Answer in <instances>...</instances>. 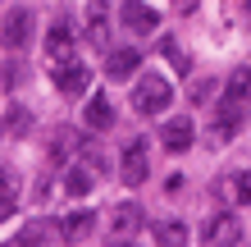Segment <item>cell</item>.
<instances>
[{
  "mask_svg": "<svg viewBox=\"0 0 251 247\" xmlns=\"http://www.w3.org/2000/svg\"><path fill=\"white\" fill-rule=\"evenodd\" d=\"M169 101H174V87H169V78H160V74H146L137 87H132V110H137V114H165Z\"/></svg>",
  "mask_w": 251,
  "mask_h": 247,
  "instance_id": "obj_1",
  "label": "cell"
},
{
  "mask_svg": "<svg viewBox=\"0 0 251 247\" xmlns=\"http://www.w3.org/2000/svg\"><path fill=\"white\" fill-rule=\"evenodd\" d=\"M32 32H37V19L27 5H14L5 14V23H0V41H5V51H27L32 46Z\"/></svg>",
  "mask_w": 251,
  "mask_h": 247,
  "instance_id": "obj_2",
  "label": "cell"
},
{
  "mask_svg": "<svg viewBox=\"0 0 251 247\" xmlns=\"http://www.w3.org/2000/svg\"><path fill=\"white\" fill-rule=\"evenodd\" d=\"M146 174H151V142L132 137L128 147H124V156H119V179L137 188V183H146Z\"/></svg>",
  "mask_w": 251,
  "mask_h": 247,
  "instance_id": "obj_3",
  "label": "cell"
},
{
  "mask_svg": "<svg viewBox=\"0 0 251 247\" xmlns=\"http://www.w3.org/2000/svg\"><path fill=\"white\" fill-rule=\"evenodd\" d=\"M55 87H60L64 96H82L87 87H92V69H87L82 60H64V64H55Z\"/></svg>",
  "mask_w": 251,
  "mask_h": 247,
  "instance_id": "obj_4",
  "label": "cell"
},
{
  "mask_svg": "<svg viewBox=\"0 0 251 247\" xmlns=\"http://www.w3.org/2000/svg\"><path fill=\"white\" fill-rule=\"evenodd\" d=\"M82 37L92 41L96 51H105L110 46V9H105V0H92L82 14Z\"/></svg>",
  "mask_w": 251,
  "mask_h": 247,
  "instance_id": "obj_5",
  "label": "cell"
},
{
  "mask_svg": "<svg viewBox=\"0 0 251 247\" xmlns=\"http://www.w3.org/2000/svg\"><path fill=\"white\" fill-rule=\"evenodd\" d=\"M119 23L128 27V32L146 37V32H155V27H160V14L151 5H142V0H124V5H119Z\"/></svg>",
  "mask_w": 251,
  "mask_h": 247,
  "instance_id": "obj_6",
  "label": "cell"
},
{
  "mask_svg": "<svg viewBox=\"0 0 251 247\" xmlns=\"http://www.w3.org/2000/svg\"><path fill=\"white\" fill-rule=\"evenodd\" d=\"M46 51H50V60H55V64L73 60V51H78V32H73V23H69V19H60V23L46 32Z\"/></svg>",
  "mask_w": 251,
  "mask_h": 247,
  "instance_id": "obj_7",
  "label": "cell"
},
{
  "mask_svg": "<svg viewBox=\"0 0 251 247\" xmlns=\"http://www.w3.org/2000/svg\"><path fill=\"white\" fill-rule=\"evenodd\" d=\"M137 229H142V206H137V201H124V206H114V215H110V234H114V243L137 238Z\"/></svg>",
  "mask_w": 251,
  "mask_h": 247,
  "instance_id": "obj_8",
  "label": "cell"
},
{
  "mask_svg": "<svg viewBox=\"0 0 251 247\" xmlns=\"http://www.w3.org/2000/svg\"><path fill=\"white\" fill-rule=\"evenodd\" d=\"M19 192H23L19 169H14V165H0V220H9V215L19 211Z\"/></svg>",
  "mask_w": 251,
  "mask_h": 247,
  "instance_id": "obj_9",
  "label": "cell"
},
{
  "mask_svg": "<svg viewBox=\"0 0 251 247\" xmlns=\"http://www.w3.org/2000/svg\"><path fill=\"white\" fill-rule=\"evenodd\" d=\"M142 69V51H132V46H119V51H110L105 55V74L119 82V78H132Z\"/></svg>",
  "mask_w": 251,
  "mask_h": 247,
  "instance_id": "obj_10",
  "label": "cell"
},
{
  "mask_svg": "<svg viewBox=\"0 0 251 247\" xmlns=\"http://www.w3.org/2000/svg\"><path fill=\"white\" fill-rule=\"evenodd\" d=\"M238 238H242V224L233 215H215L205 224V234H201V243H210V247H224V243H238Z\"/></svg>",
  "mask_w": 251,
  "mask_h": 247,
  "instance_id": "obj_11",
  "label": "cell"
},
{
  "mask_svg": "<svg viewBox=\"0 0 251 247\" xmlns=\"http://www.w3.org/2000/svg\"><path fill=\"white\" fill-rule=\"evenodd\" d=\"M92 229H96V215L82 206V211L64 215V224H60V238H64V243H82V238H92Z\"/></svg>",
  "mask_w": 251,
  "mask_h": 247,
  "instance_id": "obj_12",
  "label": "cell"
},
{
  "mask_svg": "<svg viewBox=\"0 0 251 247\" xmlns=\"http://www.w3.org/2000/svg\"><path fill=\"white\" fill-rule=\"evenodd\" d=\"M160 142H165L169 151H187L192 142H197V124H192V119H169L165 133H160Z\"/></svg>",
  "mask_w": 251,
  "mask_h": 247,
  "instance_id": "obj_13",
  "label": "cell"
},
{
  "mask_svg": "<svg viewBox=\"0 0 251 247\" xmlns=\"http://www.w3.org/2000/svg\"><path fill=\"white\" fill-rule=\"evenodd\" d=\"M82 124L92 128V133H105V128L114 124V110H110V96H105V92H96L92 101H87V114H82Z\"/></svg>",
  "mask_w": 251,
  "mask_h": 247,
  "instance_id": "obj_14",
  "label": "cell"
},
{
  "mask_svg": "<svg viewBox=\"0 0 251 247\" xmlns=\"http://www.w3.org/2000/svg\"><path fill=\"white\" fill-rule=\"evenodd\" d=\"M238 124H242L238 101H233V96H224V106H219V119H215V133H219V137H233V133H238Z\"/></svg>",
  "mask_w": 251,
  "mask_h": 247,
  "instance_id": "obj_15",
  "label": "cell"
},
{
  "mask_svg": "<svg viewBox=\"0 0 251 247\" xmlns=\"http://www.w3.org/2000/svg\"><path fill=\"white\" fill-rule=\"evenodd\" d=\"M151 238H155L160 247H178V243H187V229H183L178 220H160V224L151 229Z\"/></svg>",
  "mask_w": 251,
  "mask_h": 247,
  "instance_id": "obj_16",
  "label": "cell"
},
{
  "mask_svg": "<svg viewBox=\"0 0 251 247\" xmlns=\"http://www.w3.org/2000/svg\"><path fill=\"white\" fill-rule=\"evenodd\" d=\"M64 188H69V197H87L92 192V169H69V179H64Z\"/></svg>",
  "mask_w": 251,
  "mask_h": 247,
  "instance_id": "obj_17",
  "label": "cell"
},
{
  "mask_svg": "<svg viewBox=\"0 0 251 247\" xmlns=\"http://www.w3.org/2000/svg\"><path fill=\"white\" fill-rule=\"evenodd\" d=\"M247 92H251V64L233 69V78H228V96H233V101H242Z\"/></svg>",
  "mask_w": 251,
  "mask_h": 247,
  "instance_id": "obj_18",
  "label": "cell"
},
{
  "mask_svg": "<svg viewBox=\"0 0 251 247\" xmlns=\"http://www.w3.org/2000/svg\"><path fill=\"white\" fill-rule=\"evenodd\" d=\"M50 234H55L50 224H27L23 234H14V243H19V247H32V243H46Z\"/></svg>",
  "mask_w": 251,
  "mask_h": 247,
  "instance_id": "obj_19",
  "label": "cell"
},
{
  "mask_svg": "<svg viewBox=\"0 0 251 247\" xmlns=\"http://www.w3.org/2000/svg\"><path fill=\"white\" fill-rule=\"evenodd\" d=\"M233 192H238L242 206L251 201V169H238V174H233Z\"/></svg>",
  "mask_w": 251,
  "mask_h": 247,
  "instance_id": "obj_20",
  "label": "cell"
},
{
  "mask_svg": "<svg viewBox=\"0 0 251 247\" xmlns=\"http://www.w3.org/2000/svg\"><path fill=\"white\" fill-rule=\"evenodd\" d=\"M5 128H9L14 137H23V133H27V110H9V114H5Z\"/></svg>",
  "mask_w": 251,
  "mask_h": 247,
  "instance_id": "obj_21",
  "label": "cell"
},
{
  "mask_svg": "<svg viewBox=\"0 0 251 247\" xmlns=\"http://www.w3.org/2000/svg\"><path fill=\"white\" fill-rule=\"evenodd\" d=\"M215 87H219L215 78H201L197 87H192V101H210V96H215Z\"/></svg>",
  "mask_w": 251,
  "mask_h": 247,
  "instance_id": "obj_22",
  "label": "cell"
}]
</instances>
